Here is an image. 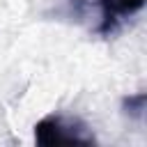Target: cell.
Wrapping results in <instances>:
<instances>
[{
    "instance_id": "cell-1",
    "label": "cell",
    "mask_w": 147,
    "mask_h": 147,
    "mask_svg": "<svg viewBox=\"0 0 147 147\" xmlns=\"http://www.w3.org/2000/svg\"><path fill=\"white\" fill-rule=\"evenodd\" d=\"M34 140L44 147L57 145H94L96 138L92 129L78 119L67 115H46L34 124Z\"/></svg>"
},
{
    "instance_id": "cell-2",
    "label": "cell",
    "mask_w": 147,
    "mask_h": 147,
    "mask_svg": "<svg viewBox=\"0 0 147 147\" xmlns=\"http://www.w3.org/2000/svg\"><path fill=\"white\" fill-rule=\"evenodd\" d=\"M96 5H99V32L113 34L124 18L138 14L145 7V0H96Z\"/></svg>"
},
{
    "instance_id": "cell-3",
    "label": "cell",
    "mask_w": 147,
    "mask_h": 147,
    "mask_svg": "<svg viewBox=\"0 0 147 147\" xmlns=\"http://www.w3.org/2000/svg\"><path fill=\"white\" fill-rule=\"evenodd\" d=\"M145 106H147V96L145 92H138V94H129L124 101H122V108L129 117H136V119H142L145 117Z\"/></svg>"
}]
</instances>
